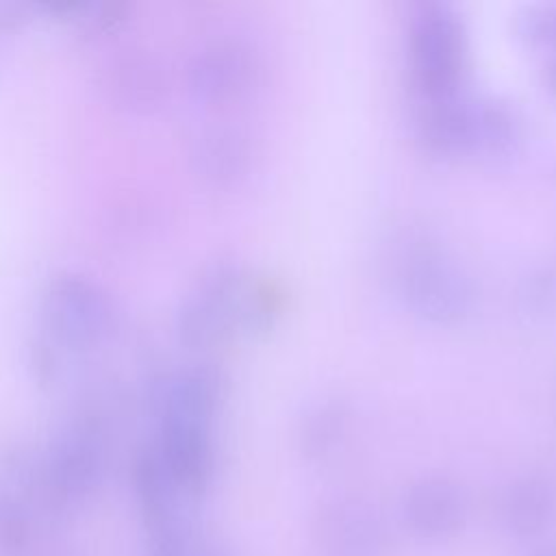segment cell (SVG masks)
<instances>
[{"instance_id":"7a4b0ae2","label":"cell","mask_w":556,"mask_h":556,"mask_svg":"<svg viewBox=\"0 0 556 556\" xmlns=\"http://www.w3.org/2000/svg\"><path fill=\"white\" fill-rule=\"evenodd\" d=\"M222 378L213 367L178 374L163 395V452L172 473L198 486L211 467L208 421L217 408Z\"/></svg>"},{"instance_id":"8fae6325","label":"cell","mask_w":556,"mask_h":556,"mask_svg":"<svg viewBox=\"0 0 556 556\" xmlns=\"http://www.w3.org/2000/svg\"><path fill=\"white\" fill-rule=\"evenodd\" d=\"M198 159L202 169L215 180H232L248 165V141L235 130H213L202 139Z\"/></svg>"},{"instance_id":"5bb4252c","label":"cell","mask_w":556,"mask_h":556,"mask_svg":"<svg viewBox=\"0 0 556 556\" xmlns=\"http://www.w3.org/2000/svg\"><path fill=\"white\" fill-rule=\"evenodd\" d=\"M517 30L530 43H556V4L528 7L517 17Z\"/></svg>"},{"instance_id":"4fadbf2b","label":"cell","mask_w":556,"mask_h":556,"mask_svg":"<svg viewBox=\"0 0 556 556\" xmlns=\"http://www.w3.org/2000/svg\"><path fill=\"white\" fill-rule=\"evenodd\" d=\"M523 306L534 315H547L556 311V267H541L523 280L521 289Z\"/></svg>"},{"instance_id":"277c9868","label":"cell","mask_w":556,"mask_h":556,"mask_svg":"<svg viewBox=\"0 0 556 556\" xmlns=\"http://www.w3.org/2000/svg\"><path fill=\"white\" fill-rule=\"evenodd\" d=\"M410 67L424 100L447 98L465 67V28L450 4H421L410 22Z\"/></svg>"},{"instance_id":"3957f363","label":"cell","mask_w":556,"mask_h":556,"mask_svg":"<svg viewBox=\"0 0 556 556\" xmlns=\"http://www.w3.org/2000/svg\"><path fill=\"white\" fill-rule=\"evenodd\" d=\"M393 271L408 308L430 321H458L473 306L469 278L424 232H408L400 239Z\"/></svg>"},{"instance_id":"ba28073f","label":"cell","mask_w":556,"mask_h":556,"mask_svg":"<svg viewBox=\"0 0 556 556\" xmlns=\"http://www.w3.org/2000/svg\"><path fill=\"white\" fill-rule=\"evenodd\" d=\"M408 528L428 541H443L458 532L465 519V497L456 482L443 476L417 480L404 497Z\"/></svg>"},{"instance_id":"8992f818","label":"cell","mask_w":556,"mask_h":556,"mask_svg":"<svg viewBox=\"0 0 556 556\" xmlns=\"http://www.w3.org/2000/svg\"><path fill=\"white\" fill-rule=\"evenodd\" d=\"M315 534L330 556H378L384 549V526L376 510L354 497H339L317 515Z\"/></svg>"},{"instance_id":"52a82bcc","label":"cell","mask_w":556,"mask_h":556,"mask_svg":"<svg viewBox=\"0 0 556 556\" xmlns=\"http://www.w3.org/2000/svg\"><path fill=\"white\" fill-rule=\"evenodd\" d=\"M417 132L434 154H460L482 150L480 100L447 96L424 100L417 115Z\"/></svg>"},{"instance_id":"30bf717a","label":"cell","mask_w":556,"mask_h":556,"mask_svg":"<svg viewBox=\"0 0 556 556\" xmlns=\"http://www.w3.org/2000/svg\"><path fill=\"white\" fill-rule=\"evenodd\" d=\"M504 526L517 536L543 532L556 517V489L541 476H523L510 482L500 502Z\"/></svg>"},{"instance_id":"9c48e42d","label":"cell","mask_w":556,"mask_h":556,"mask_svg":"<svg viewBox=\"0 0 556 556\" xmlns=\"http://www.w3.org/2000/svg\"><path fill=\"white\" fill-rule=\"evenodd\" d=\"M258 72L252 48L239 39L208 46L193 65V89L206 100H228L248 91Z\"/></svg>"},{"instance_id":"5b68a950","label":"cell","mask_w":556,"mask_h":556,"mask_svg":"<svg viewBox=\"0 0 556 556\" xmlns=\"http://www.w3.org/2000/svg\"><path fill=\"white\" fill-rule=\"evenodd\" d=\"M111 321V308L98 287L83 278L54 280L46 298V330L63 350H78L100 339Z\"/></svg>"},{"instance_id":"2e32d148","label":"cell","mask_w":556,"mask_h":556,"mask_svg":"<svg viewBox=\"0 0 556 556\" xmlns=\"http://www.w3.org/2000/svg\"><path fill=\"white\" fill-rule=\"evenodd\" d=\"M549 83H552V87L556 89V61L549 65Z\"/></svg>"},{"instance_id":"6da1fadb","label":"cell","mask_w":556,"mask_h":556,"mask_svg":"<svg viewBox=\"0 0 556 556\" xmlns=\"http://www.w3.org/2000/svg\"><path fill=\"white\" fill-rule=\"evenodd\" d=\"M274 315L269 293L252 285L237 263L211 265L185 298L178 328L185 341L206 345L226 332L263 330Z\"/></svg>"},{"instance_id":"7c38bea8","label":"cell","mask_w":556,"mask_h":556,"mask_svg":"<svg viewBox=\"0 0 556 556\" xmlns=\"http://www.w3.org/2000/svg\"><path fill=\"white\" fill-rule=\"evenodd\" d=\"M348 413L341 400H321L311 406L302 421V447L308 456H326L345 430Z\"/></svg>"},{"instance_id":"9a60e30c","label":"cell","mask_w":556,"mask_h":556,"mask_svg":"<svg viewBox=\"0 0 556 556\" xmlns=\"http://www.w3.org/2000/svg\"><path fill=\"white\" fill-rule=\"evenodd\" d=\"M532 556H556V545L543 547V549H539V552H536V554H532Z\"/></svg>"}]
</instances>
